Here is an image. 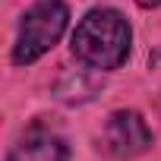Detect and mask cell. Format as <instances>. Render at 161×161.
I'll return each instance as SVG.
<instances>
[{
	"label": "cell",
	"instance_id": "5",
	"mask_svg": "<svg viewBox=\"0 0 161 161\" xmlns=\"http://www.w3.org/2000/svg\"><path fill=\"white\" fill-rule=\"evenodd\" d=\"M136 3H139L142 10H155V7H161V0H136Z\"/></svg>",
	"mask_w": 161,
	"mask_h": 161
},
{
	"label": "cell",
	"instance_id": "1",
	"mask_svg": "<svg viewBox=\"0 0 161 161\" xmlns=\"http://www.w3.org/2000/svg\"><path fill=\"white\" fill-rule=\"evenodd\" d=\"M133 29L120 10L95 7L76 22V32L69 38L73 57L86 63L89 69H120L130 57Z\"/></svg>",
	"mask_w": 161,
	"mask_h": 161
},
{
	"label": "cell",
	"instance_id": "3",
	"mask_svg": "<svg viewBox=\"0 0 161 161\" xmlns=\"http://www.w3.org/2000/svg\"><path fill=\"white\" fill-rule=\"evenodd\" d=\"M152 148V130L139 111H114L104 123V152L114 158H136Z\"/></svg>",
	"mask_w": 161,
	"mask_h": 161
},
{
	"label": "cell",
	"instance_id": "2",
	"mask_svg": "<svg viewBox=\"0 0 161 161\" xmlns=\"http://www.w3.org/2000/svg\"><path fill=\"white\" fill-rule=\"evenodd\" d=\"M69 25V7L63 0H38L22 13L19 35L13 44V63L29 66L38 57H44L66 32Z\"/></svg>",
	"mask_w": 161,
	"mask_h": 161
},
{
	"label": "cell",
	"instance_id": "4",
	"mask_svg": "<svg viewBox=\"0 0 161 161\" xmlns=\"http://www.w3.org/2000/svg\"><path fill=\"white\" fill-rule=\"evenodd\" d=\"M7 161H69V145L57 130L44 123H32L10 145Z\"/></svg>",
	"mask_w": 161,
	"mask_h": 161
}]
</instances>
